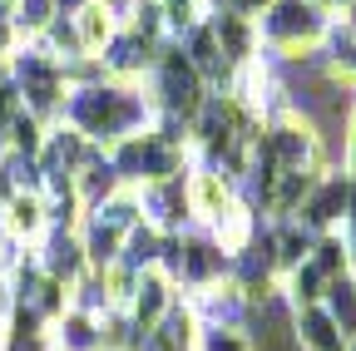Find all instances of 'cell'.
Instances as JSON below:
<instances>
[{"instance_id": "obj_1", "label": "cell", "mask_w": 356, "mask_h": 351, "mask_svg": "<svg viewBox=\"0 0 356 351\" xmlns=\"http://www.w3.org/2000/svg\"><path fill=\"white\" fill-rule=\"evenodd\" d=\"M60 124H70L84 144L95 149H114L124 144L129 134L154 124V109H149V95L144 84H129V79H109V74H89L79 84H70L65 95V109H60Z\"/></svg>"}, {"instance_id": "obj_2", "label": "cell", "mask_w": 356, "mask_h": 351, "mask_svg": "<svg viewBox=\"0 0 356 351\" xmlns=\"http://www.w3.org/2000/svg\"><path fill=\"white\" fill-rule=\"evenodd\" d=\"M109 163H114V173H119L124 188H149V183L178 179V173H188V163H193L188 129L154 119L149 129H139V134H129L124 144H114L109 149Z\"/></svg>"}, {"instance_id": "obj_3", "label": "cell", "mask_w": 356, "mask_h": 351, "mask_svg": "<svg viewBox=\"0 0 356 351\" xmlns=\"http://www.w3.org/2000/svg\"><path fill=\"white\" fill-rule=\"evenodd\" d=\"M144 95H149L154 119L188 129V124L198 119V109H203V99H208L213 90H208V79L193 70V60H188L184 50H178L173 40H168V45L154 55L149 74H144Z\"/></svg>"}, {"instance_id": "obj_4", "label": "cell", "mask_w": 356, "mask_h": 351, "mask_svg": "<svg viewBox=\"0 0 356 351\" xmlns=\"http://www.w3.org/2000/svg\"><path fill=\"white\" fill-rule=\"evenodd\" d=\"M327 15L312 6V0H273L257 20V40H262V55L273 65H302V60H317L322 40H327Z\"/></svg>"}, {"instance_id": "obj_5", "label": "cell", "mask_w": 356, "mask_h": 351, "mask_svg": "<svg viewBox=\"0 0 356 351\" xmlns=\"http://www.w3.org/2000/svg\"><path fill=\"white\" fill-rule=\"evenodd\" d=\"M6 70H10V84L20 95V109H30L44 124H55L60 109H65V95H70V65L60 55H50L40 40H25L6 60Z\"/></svg>"}, {"instance_id": "obj_6", "label": "cell", "mask_w": 356, "mask_h": 351, "mask_svg": "<svg viewBox=\"0 0 356 351\" xmlns=\"http://www.w3.org/2000/svg\"><path fill=\"white\" fill-rule=\"evenodd\" d=\"M351 198H356V183L346 179L341 168H327L317 183H312V193L302 198V208L292 213V223H302L312 238H327L341 228V218L351 213Z\"/></svg>"}, {"instance_id": "obj_7", "label": "cell", "mask_w": 356, "mask_h": 351, "mask_svg": "<svg viewBox=\"0 0 356 351\" xmlns=\"http://www.w3.org/2000/svg\"><path fill=\"white\" fill-rule=\"evenodd\" d=\"M184 193H188V218H193V228H213L228 208L243 203L238 183H233L222 168H213V163H188Z\"/></svg>"}, {"instance_id": "obj_8", "label": "cell", "mask_w": 356, "mask_h": 351, "mask_svg": "<svg viewBox=\"0 0 356 351\" xmlns=\"http://www.w3.org/2000/svg\"><path fill=\"white\" fill-rule=\"evenodd\" d=\"M184 297L178 292V282L163 272V268H144L139 277H134V292H129V302H124V317H129V327H134V336H144L168 307Z\"/></svg>"}, {"instance_id": "obj_9", "label": "cell", "mask_w": 356, "mask_h": 351, "mask_svg": "<svg viewBox=\"0 0 356 351\" xmlns=\"http://www.w3.org/2000/svg\"><path fill=\"white\" fill-rule=\"evenodd\" d=\"M30 257L40 262L44 277H55V282H65V287H74V282L89 272V257H84L79 233H74V228H60V223H50V233L30 247Z\"/></svg>"}, {"instance_id": "obj_10", "label": "cell", "mask_w": 356, "mask_h": 351, "mask_svg": "<svg viewBox=\"0 0 356 351\" xmlns=\"http://www.w3.org/2000/svg\"><path fill=\"white\" fill-rule=\"evenodd\" d=\"M287 336L297 351H351V336L332 322L322 302L312 307H287Z\"/></svg>"}, {"instance_id": "obj_11", "label": "cell", "mask_w": 356, "mask_h": 351, "mask_svg": "<svg viewBox=\"0 0 356 351\" xmlns=\"http://www.w3.org/2000/svg\"><path fill=\"white\" fill-rule=\"evenodd\" d=\"M124 10H129L124 0H84V6L70 15L84 60H99V55H104V45L124 30Z\"/></svg>"}, {"instance_id": "obj_12", "label": "cell", "mask_w": 356, "mask_h": 351, "mask_svg": "<svg viewBox=\"0 0 356 351\" xmlns=\"http://www.w3.org/2000/svg\"><path fill=\"white\" fill-rule=\"evenodd\" d=\"M198 341H203V322L193 317L188 297H178L168 312L139 336V351H198Z\"/></svg>"}, {"instance_id": "obj_13", "label": "cell", "mask_w": 356, "mask_h": 351, "mask_svg": "<svg viewBox=\"0 0 356 351\" xmlns=\"http://www.w3.org/2000/svg\"><path fill=\"white\" fill-rule=\"evenodd\" d=\"M0 223L20 247H35L44 233H50V203H44L40 188H15L6 203H0Z\"/></svg>"}, {"instance_id": "obj_14", "label": "cell", "mask_w": 356, "mask_h": 351, "mask_svg": "<svg viewBox=\"0 0 356 351\" xmlns=\"http://www.w3.org/2000/svg\"><path fill=\"white\" fill-rule=\"evenodd\" d=\"M208 30H213V40H218V50H222V60H228L233 74L262 55L257 20H243V15H233V10H208Z\"/></svg>"}, {"instance_id": "obj_15", "label": "cell", "mask_w": 356, "mask_h": 351, "mask_svg": "<svg viewBox=\"0 0 356 351\" xmlns=\"http://www.w3.org/2000/svg\"><path fill=\"white\" fill-rule=\"evenodd\" d=\"M50 336H55V351H104L99 317L84 312V307H65V312L50 322Z\"/></svg>"}, {"instance_id": "obj_16", "label": "cell", "mask_w": 356, "mask_h": 351, "mask_svg": "<svg viewBox=\"0 0 356 351\" xmlns=\"http://www.w3.org/2000/svg\"><path fill=\"white\" fill-rule=\"evenodd\" d=\"M317 60H322V70H327L332 79H341V84H351V90H356V25L332 20Z\"/></svg>"}, {"instance_id": "obj_17", "label": "cell", "mask_w": 356, "mask_h": 351, "mask_svg": "<svg viewBox=\"0 0 356 351\" xmlns=\"http://www.w3.org/2000/svg\"><path fill=\"white\" fill-rule=\"evenodd\" d=\"M0 351H55V336H50V322L15 307L10 322L0 327Z\"/></svg>"}, {"instance_id": "obj_18", "label": "cell", "mask_w": 356, "mask_h": 351, "mask_svg": "<svg viewBox=\"0 0 356 351\" xmlns=\"http://www.w3.org/2000/svg\"><path fill=\"white\" fill-rule=\"evenodd\" d=\"M322 307L332 312V322L356 341V277H351V272H341V277H332V282H327Z\"/></svg>"}, {"instance_id": "obj_19", "label": "cell", "mask_w": 356, "mask_h": 351, "mask_svg": "<svg viewBox=\"0 0 356 351\" xmlns=\"http://www.w3.org/2000/svg\"><path fill=\"white\" fill-rule=\"evenodd\" d=\"M154 6H159V20H163L168 40H184L193 25L208 20V0H154Z\"/></svg>"}, {"instance_id": "obj_20", "label": "cell", "mask_w": 356, "mask_h": 351, "mask_svg": "<svg viewBox=\"0 0 356 351\" xmlns=\"http://www.w3.org/2000/svg\"><path fill=\"white\" fill-rule=\"evenodd\" d=\"M10 15H15L20 40H40L60 10H55V0H10Z\"/></svg>"}, {"instance_id": "obj_21", "label": "cell", "mask_w": 356, "mask_h": 351, "mask_svg": "<svg viewBox=\"0 0 356 351\" xmlns=\"http://www.w3.org/2000/svg\"><path fill=\"white\" fill-rule=\"evenodd\" d=\"M198 351H252V336L248 327H203Z\"/></svg>"}, {"instance_id": "obj_22", "label": "cell", "mask_w": 356, "mask_h": 351, "mask_svg": "<svg viewBox=\"0 0 356 351\" xmlns=\"http://www.w3.org/2000/svg\"><path fill=\"white\" fill-rule=\"evenodd\" d=\"M25 45L20 30H15V15H10V0H0V60H10L15 50Z\"/></svg>"}, {"instance_id": "obj_23", "label": "cell", "mask_w": 356, "mask_h": 351, "mask_svg": "<svg viewBox=\"0 0 356 351\" xmlns=\"http://www.w3.org/2000/svg\"><path fill=\"white\" fill-rule=\"evenodd\" d=\"M341 173L356 183V104L346 114V129H341Z\"/></svg>"}, {"instance_id": "obj_24", "label": "cell", "mask_w": 356, "mask_h": 351, "mask_svg": "<svg viewBox=\"0 0 356 351\" xmlns=\"http://www.w3.org/2000/svg\"><path fill=\"white\" fill-rule=\"evenodd\" d=\"M337 238H341V252H346V272L356 277V198H351V213L341 218V228H337Z\"/></svg>"}, {"instance_id": "obj_25", "label": "cell", "mask_w": 356, "mask_h": 351, "mask_svg": "<svg viewBox=\"0 0 356 351\" xmlns=\"http://www.w3.org/2000/svg\"><path fill=\"white\" fill-rule=\"evenodd\" d=\"M267 6H273V0H213V10H233L243 20H262Z\"/></svg>"}, {"instance_id": "obj_26", "label": "cell", "mask_w": 356, "mask_h": 351, "mask_svg": "<svg viewBox=\"0 0 356 351\" xmlns=\"http://www.w3.org/2000/svg\"><path fill=\"white\" fill-rule=\"evenodd\" d=\"M10 312H15V287H10V272H0V327L10 322Z\"/></svg>"}, {"instance_id": "obj_27", "label": "cell", "mask_w": 356, "mask_h": 351, "mask_svg": "<svg viewBox=\"0 0 356 351\" xmlns=\"http://www.w3.org/2000/svg\"><path fill=\"white\" fill-rule=\"evenodd\" d=\"M312 6H317V10H322V15H327V20H332V15H337V10H341V6H346V0H312Z\"/></svg>"}, {"instance_id": "obj_28", "label": "cell", "mask_w": 356, "mask_h": 351, "mask_svg": "<svg viewBox=\"0 0 356 351\" xmlns=\"http://www.w3.org/2000/svg\"><path fill=\"white\" fill-rule=\"evenodd\" d=\"M124 6H129V0H124Z\"/></svg>"}]
</instances>
